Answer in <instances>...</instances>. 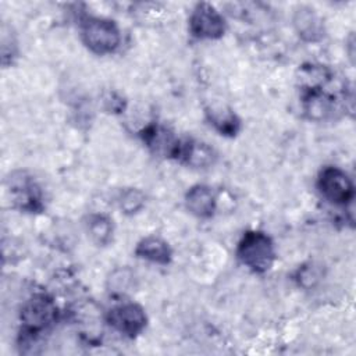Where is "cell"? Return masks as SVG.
Segmentation results:
<instances>
[{
  "mask_svg": "<svg viewBox=\"0 0 356 356\" xmlns=\"http://www.w3.org/2000/svg\"><path fill=\"white\" fill-rule=\"evenodd\" d=\"M335 79L332 70L325 65L307 63L299 67L296 82L302 113L307 120L323 122L337 120L348 110L352 111V90L343 86L334 92Z\"/></svg>",
  "mask_w": 356,
  "mask_h": 356,
  "instance_id": "obj_1",
  "label": "cell"
},
{
  "mask_svg": "<svg viewBox=\"0 0 356 356\" xmlns=\"http://www.w3.org/2000/svg\"><path fill=\"white\" fill-rule=\"evenodd\" d=\"M58 310L51 296L43 292L33 293L21 306L19 321L21 331L18 345L21 352L33 353L32 346L40 343L42 335L47 331L57 320Z\"/></svg>",
  "mask_w": 356,
  "mask_h": 356,
  "instance_id": "obj_2",
  "label": "cell"
},
{
  "mask_svg": "<svg viewBox=\"0 0 356 356\" xmlns=\"http://www.w3.org/2000/svg\"><path fill=\"white\" fill-rule=\"evenodd\" d=\"M236 257L242 266L256 274L267 273L275 261L273 239L263 231H246L236 246Z\"/></svg>",
  "mask_w": 356,
  "mask_h": 356,
  "instance_id": "obj_3",
  "label": "cell"
},
{
  "mask_svg": "<svg viewBox=\"0 0 356 356\" xmlns=\"http://www.w3.org/2000/svg\"><path fill=\"white\" fill-rule=\"evenodd\" d=\"M79 32L82 43L97 56L114 53L121 43V31L108 18L85 15L81 18Z\"/></svg>",
  "mask_w": 356,
  "mask_h": 356,
  "instance_id": "obj_4",
  "label": "cell"
},
{
  "mask_svg": "<svg viewBox=\"0 0 356 356\" xmlns=\"http://www.w3.org/2000/svg\"><path fill=\"white\" fill-rule=\"evenodd\" d=\"M7 196L11 206L25 213H40L44 209L43 192L39 182L26 171H14L6 179Z\"/></svg>",
  "mask_w": 356,
  "mask_h": 356,
  "instance_id": "obj_5",
  "label": "cell"
},
{
  "mask_svg": "<svg viewBox=\"0 0 356 356\" xmlns=\"http://www.w3.org/2000/svg\"><path fill=\"white\" fill-rule=\"evenodd\" d=\"M317 191L328 202L337 206H346L355 197L352 178L339 167L327 165L317 175Z\"/></svg>",
  "mask_w": 356,
  "mask_h": 356,
  "instance_id": "obj_6",
  "label": "cell"
},
{
  "mask_svg": "<svg viewBox=\"0 0 356 356\" xmlns=\"http://www.w3.org/2000/svg\"><path fill=\"white\" fill-rule=\"evenodd\" d=\"M189 33L200 40H216L224 36L227 22L222 14L210 3H197L188 19Z\"/></svg>",
  "mask_w": 356,
  "mask_h": 356,
  "instance_id": "obj_7",
  "label": "cell"
},
{
  "mask_svg": "<svg viewBox=\"0 0 356 356\" xmlns=\"http://www.w3.org/2000/svg\"><path fill=\"white\" fill-rule=\"evenodd\" d=\"M104 318L117 332L128 338L139 337L147 325L145 309L135 302H122L115 305L106 313Z\"/></svg>",
  "mask_w": 356,
  "mask_h": 356,
  "instance_id": "obj_8",
  "label": "cell"
},
{
  "mask_svg": "<svg viewBox=\"0 0 356 356\" xmlns=\"http://www.w3.org/2000/svg\"><path fill=\"white\" fill-rule=\"evenodd\" d=\"M217 154L207 143L193 138H179L172 160L191 168H207L214 164Z\"/></svg>",
  "mask_w": 356,
  "mask_h": 356,
  "instance_id": "obj_9",
  "label": "cell"
},
{
  "mask_svg": "<svg viewBox=\"0 0 356 356\" xmlns=\"http://www.w3.org/2000/svg\"><path fill=\"white\" fill-rule=\"evenodd\" d=\"M139 136L153 154L164 159H172L179 140V138L170 128L157 122L142 128Z\"/></svg>",
  "mask_w": 356,
  "mask_h": 356,
  "instance_id": "obj_10",
  "label": "cell"
},
{
  "mask_svg": "<svg viewBox=\"0 0 356 356\" xmlns=\"http://www.w3.org/2000/svg\"><path fill=\"white\" fill-rule=\"evenodd\" d=\"M185 207L197 218H210L217 210L216 192L204 184L193 185L185 193Z\"/></svg>",
  "mask_w": 356,
  "mask_h": 356,
  "instance_id": "obj_11",
  "label": "cell"
},
{
  "mask_svg": "<svg viewBox=\"0 0 356 356\" xmlns=\"http://www.w3.org/2000/svg\"><path fill=\"white\" fill-rule=\"evenodd\" d=\"M293 26L296 33L305 42H318L325 35L324 21L317 11L307 6H300L293 13Z\"/></svg>",
  "mask_w": 356,
  "mask_h": 356,
  "instance_id": "obj_12",
  "label": "cell"
},
{
  "mask_svg": "<svg viewBox=\"0 0 356 356\" xmlns=\"http://www.w3.org/2000/svg\"><path fill=\"white\" fill-rule=\"evenodd\" d=\"M135 254L139 259L147 260L154 264L167 266L172 260V249L167 241L157 235L142 238L135 248Z\"/></svg>",
  "mask_w": 356,
  "mask_h": 356,
  "instance_id": "obj_13",
  "label": "cell"
},
{
  "mask_svg": "<svg viewBox=\"0 0 356 356\" xmlns=\"http://www.w3.org/2000/svg\"><path fill=\"white\" fill-rule=\"evenodd\" d=\"M204 113L210 125H213L220 135L234 138L241 131V120L232 108L224 104H216L206 107Z\"/></svg>",
  "mask_w": 356,
  "mask_h": 356,
  "instance_id": "obj_14",
  "label": "cell"
},
{
  "mask_svg": "<svg viewBox=\"0 0 356 356\" xmlns=\"http://www.w3.org/2000/svg\"><path fill=\"white\" fill-rule=\"evenodd\" d=\"M85 231L97 246H107L113 241V220L103 213H92L85 220Z\"/></svg>",
  "mask_w": 356,
  "mask_h": 356,
  "instance_id": "obj_15",
  "label": "cell"
},
{
  "mask_svg": "<svg viewBox=\"0 0 356 356\" xmlns=\"http://www.w3.org/2000/svg\"><path fill=\"white\" fill-rule=\"evenodd\" d=\"M107 292L113 296H125L135 286V274L128 267H118L107 278Z\"/></svg>",
  "mask_w": 356,
  "mask_h": 356,
  "instance_id": "obj_16",
  "label": "cell"
},
{
  "mask_svg": "<svg viewBox=\"0 0 356 356\" xmlns=\"http://www.w3.org/2000/svg\"><path fill=\"white\" fill-rule=\"evenodd\" d=\"M117 203L121 213L127 216H134L145 207L146 196L138 188H125L120 192L117 197Z\"/></svg>",
  "mask_w": 356,
  "mask_h": 356,
  "instance_id": "obj_17",
  "label": "cell"
},
{
  "mask_svg": "<svg viewBox=\"0 0 356 356\" xmlns=\"http://www.w3.org/2000/svg\"><path fill=\"white\" fill-rule=\"evenodd\" d=\"M18 54V44L11 32H7V26L3 25V35H1V63L4 67L13 64L14 58Z\"/></svg>",
  "mask_w": 356,
  "mask_h": 356,
  "instance_id": "obj_18",
  "label": "cell"
},
{
  "mask_svg": "<svg viewBox=\"0 0 356 356\" xmlns=\"http://www.w3.org/2000/svg\"><path fill=\"white\" fill-rule=\"evenodd\" d=\"M296 280L299 282V285L309 288L312 285H314L318 280H320V271L317 267H314L313 264L309 266H303L298 270L296 273Z\"/></svg>",
  "mask_w": 356,
  "mask_h": 356,
  "instance_id": "obj_19",
  "label": "cell"
},
{
  "mask_svg": "<svg viewBox=\"0 0 356 356\" xmlns=\"http://www.w3.org/2000/svg\"><path fill=\"white\" fill-rule=\"evenodd\" d=\"M103 103H104V108L114 114L124 113V110L127 107V100L122 96H120L117 92H108L104 96Z\"/></svg>",
  "mask_w": 356,
  "mask_h": 356,
  "instance_id": "obj_20",
  "label": "cell"
}]
</instances>
